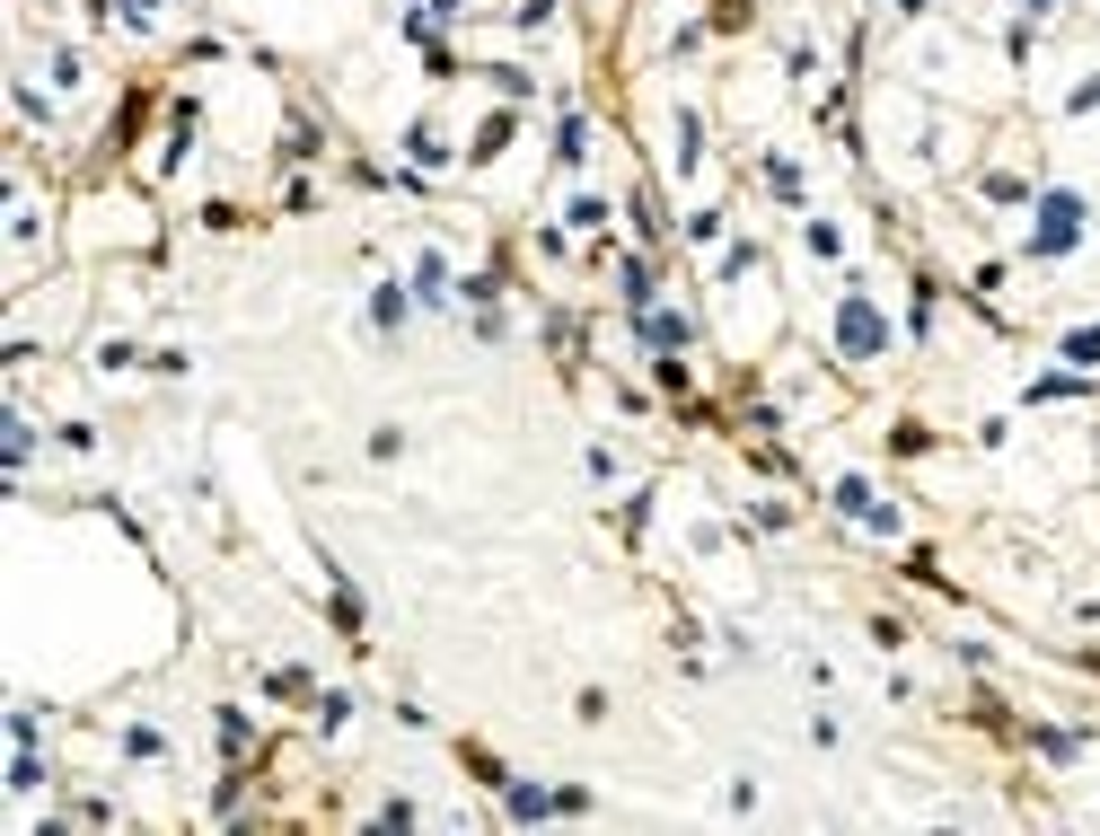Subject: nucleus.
Masks as SVG:
<instances>
[{
    "mask_svg": "<svg viewBox=\"0 0 1100 836\" xmlns=\"http://www.w3.org/2000/svg\"><path fill=\"white\" fill-rule=\"evenodd\" d=\"M837 344H846L855 362H872V353L890 344V327H881V309H872V300H846V309H837Z\"/></svg>",
    "mask_w": 1100,
    "mask_h": 836,
    "instance_id": "obj_1",
    "label": "nucleus"
},
{
    "mask_svg": "<svg viewBox=\"0 0 1100 836\" xmlns=\"http://www.w3.org/2000/svg\"><path fill=\"white\" fill-rule=\"evenodd\" d=\"M1039 211H1047V220H1039V255H1056V247L1082 238V203H1074V194H1047Z\"/></svg>",
    "mask_w": 1100,
    "mask_h": 836,
    "instance_id": "obj_2",
    "label": "nucleus"
},
{
    "mask_svg": "<svg viewBox=\"0 0 1100 836\" xmlns=\"http://www.w3.org/2000/svg\"><path fill=\"white\" fill-rule=\"evenodd\" d=\"M414 291H423V300H449V264H440V255L414 264Z\"/></svg>",
    "mask_w": 1100,
    "mask_h": 836,
    "instance_id": "obj_3",
    "label": "nucleus"
},
{
    "mask_svg": "<svg viewBox=\"0 0 1100 836\" xmlns=\"http://www.w3.org/2000/svg\"><path fill=\"white\" fill-rule=\"evenodd\" d=\"M1065 362H1074V370H1091V362H1100V327H1082V335H1065Z\"/></svg>",
    "mask_w": 1100,
    "mask_h": 836,
    "instance_id": "obj_4",
    "label": "nucleus"
}]
</instances>
